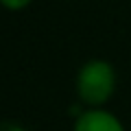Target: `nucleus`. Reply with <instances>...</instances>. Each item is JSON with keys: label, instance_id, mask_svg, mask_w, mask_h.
<instances>
[{"label": "nucleus", "instance_id": "f257e3e1", "mask_svg": "<svg viewBox=\"0 0 131 131\" xmlns=\"http://www.w3.org/2000/svg\"><path fill=\"white\" fill-rule=\"evenodd\" d=\"M116 68L107 59H88L81 63L74 77V90L77 96L88 109L103 107L116 92Z\"/></svg>", "mask_w": 131, "mask_h": 131}, {"label": "nucleus", "instance_id": "f03ea898", "mask_svg": "<svg viewBox=\"0 0 131 131\" xmlns=\"http://www.w3.org/2000/svg\"><path fill=\"white\" fill-rule=\"evenodd\" d=\"M72 131H127L122 120L105 107L85 109L77 116Z\"/></svg>", "mask_w": 131, "mask_h": 131}, {"label": "nucleus", "instance_id": "7ed1b4c3", "mask_svg": "<svg viewBox=\"0 0 131 131\" xmlns=\"http://www.w3.org/2000/svg\"><path fill=\"white\" fill-rule=\"evenodd\" d=\"M31 2L33 0H0V7L15 13V11H24L26 7H31Z\"/></svg>", "mask_w": 131, "mask_h": 131}]
</instances>
